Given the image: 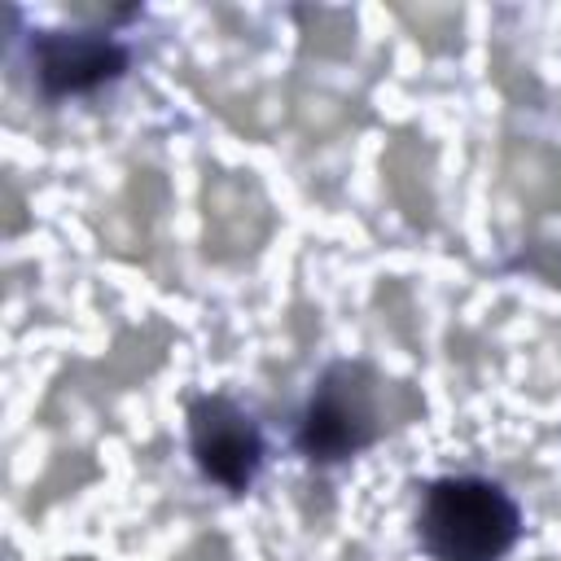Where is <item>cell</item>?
Wrapping results in <instances>:
<instances>
[{"instance_id":"52a82bcc","label":"cell","mask_w":561,"mask_h":561,"mask_svg":"<svg viewBox=\"0 0 561 561\" xmlns=\"http://www.w3.org/2000/svg\"><path fill=\"white\" fill-rule=\"evenodd\" d=\"M381 180L408 224H421V228L434 224V206H438L434 202V153L421 140L412 136L390 140L381 153Z\"/></svg>"},{"instance_id":"4fadbf2b","label":"cell","mask_w":561,"mask_h":561,"mask_svg":"<svg viewBox=\"0 0 561 561\" xmlns=\"http://www.w3.org/2000/svg\"><path fill=\"white\" fill-rule=\"evenodd\" d=\"M4 197H9V219H4V232H18L22 228V197L13 184H4Z\"/></svg>"},{"instance_id":"7c38bea8","label":"cell","mask_w":561,"mask_h":561,"mask_svg":"<svg viewBox=\"0 0 561 561\" xmlns=\"http://www.w3.org/2000/svg\"><path fill=\"white\" fill-rule=\"evenodd\" d=\"M175 561H232V557H228V543H224L219 535H202V539L188 543Z\"/></svg>"},{"instance_id":"6da1fadb","label":"cell","mask_w":561,"mask_h":561,"mask_svg":"<svg viewBox=\"0 0 561 561\" xmlns=\"http://www.w3.org/2000/svg\"><path fill=\"white\" fill-rule=\"evenodd\" d=\"M421 412V394L408 381H390L381 373H373L368 364H337L329 368V377L320 381L307 425H302V443L311 456L320 460H337L373 438H381L386 430L412 421Z\"/></svg>"},{"instance_id":"3957f363","label":"cell","mask_w":561,"mask_h":561,"mask_svg":"<svg viewBox=\"0 0 561 561\" xmlns=\"http://www.w3.org/2000/svg\"><path fill=\"white\" fill-rule=\"evenodd\" d=\"M272 232L267 193L250 171H210L202 184V241L206 259L241 263Z\"/></svg>"},{"instance_id":"5bb4252c","label":"cell","mask_w":561,"mask_h":561,"mask_svg":"<svg viewBox=\"0 0 561 561\" xmlns=\"http://www.w3.org/2000/svg\"><path fill=\"white\" fill-rule=\"evenodd\" d=\"M70 561H88V557H70Z\"/></svg>"},{"instance_id":"ba28073f","label":"cell","mask_w":561,"mask_h":561,"mask_svg":"<svg viewBox=\"0 0 561 561\" xmlns=\"http://www.w3.org/2000/svg\"><path fill=\"white\" fill-rule=\"evenodd\" d=\"M504 184L526 210H561V149L543 140H513L504 149Z\"/></svg>"},{"instance_id":"277c9868","label":"cell","mask_w":561,"mask_h":561,"mask_svg":"<svg viewBox=\"0 0 561 561\" xmlns=\"http://www.w3.org/2000/svg\"><path fill=\"white\" fill-rule=\"evenodd\" d=\"M188 430H193V451L197 465L224 482V486H241L254 473L259 460V434L254 425L228 403V399H197L188 412Z\"/></svg>"},{"instance_id":"5b68a950","label":"cell","mask_w":561,"mask_h":561,"mask_svg":"<svg viewBox=\"0 0 561 561\" xmlns=\"http://www.w3.org/2000/svg\"><path fill=\"white\" fill-rule=\"evenodd\" d=\"M35 61H39L44 88L75 92V88H92V83L118 75L123 70V48H114L110 39H96V35L44 31L35 39Z\"/></svg>"},{"instance_id":"30bf717a","label":"cell","mask_w":561,"mask_h":561,"mask_svg":"<svg viewBox=\"0 0 561 561\" xmlns=\"http://www.w3.org/2000/svg\"><path fill=\"white\" fill-rule=\"evenodd\" d=\"M399 22L425 53H451L460 44V9L456 4H394Z\"/></svg>"},{"instance_id":"8992f818","label":"cell","mask_w":561,"mask_h":561,"mask_svg":"<svg viewBox=\"0 0 561 561\" xmlns=\"http://www.w3.org/2000/svg\"><path fill=\"white\" fill-rule=\"evenodd\" d=\"M167 210V180L158 171H131L127 188L105 206L101 215V237L114 254L123 259H145L153 245V228Z\"/></svg>"},{"instance_id":"9c48e42d","label":"cell","mask_w":561,"mask_h":561,"mask_svg":"<svg viewBox=\"0 0 561 561\" xmlns=\"http://www.w3.org/2000/svg\"><path fill=\"white\" fill-rule=\"evenodd\" d=\"M298 18V31H302V48L324 57V61H342L351 57L355 48V18L351 9H329V4H316V9H294Z\"/></svg>"},{"instance_id":"7a4b0ae2","label":"cell","mask_w":561,"mask_h":561,"mask_svg":"<svg viewBox=\"0 0 561 561\" xmlns=\"http://www.w3.org/2000/svg\"><path fill=\"white\" fill-rule=\"evenodd\" d=\"M421 539L434 561H495L517 539V508L491 482L451 478L425 495Z\"/></svg>"},{"instance_id":"8fae6325","label":"cell","mask_w":561,"mask_h":561,"mask_svg":"<svg viewBox=\"0 0 561 561\" xmlns=\"http://www.w3.org/2000/svg\"><path fill=\"white\" fill-rule=\"evenodd\" d=\"M522 267H530L539 280L548 285H561V241H535L526 254H522Z\"/></svg>"}]
</instances>
